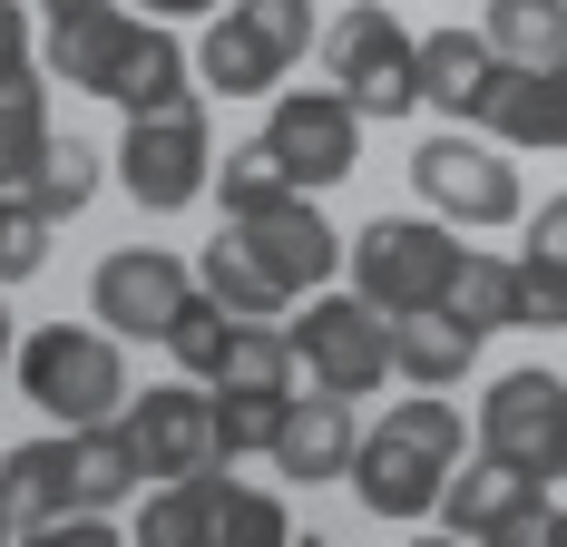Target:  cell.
<instances>
[{"label": "cell", "instance_id": "obj_45", "mask_svg": "<svg viewBox=\"0 0 567 547\" xmlns=\"http://www.w3.org/2000/svg\"><path fill=\"white\" fill-rule=\"evenodd\" d=\"M50 10H79V0H50Z\"/></svg>", "mask_w": 567, "mask_h": 547}, {"label": "cell", "instance_id": "obj_42", "mask_svg": "<svg viewBox=\"0 0 567 547\" xmlns=\"http://www.w3.org/2000/svg\"><path fill=\"white\" fill-rule=\"evenodd\" d=\"M548 547H567V508H558V518H548Z\"/></svg>", "mask_w": 567, "mask_h": 547}, {"label": "cell", "instance_id": "obj_20", "mask_svg": "<svg viewBox=\"0 0 567 547\" xmlns=\"http://www.w3.org/2000/svg\"><path fill=\"white\" fill-rule=\"evenodd\" d=\"M528 498H548L528 469L489 460V450H470V460L451 469V489H441V508H431V518H441L451 538H480V528H499V518H509V508H528Z\"/></svg>", "mask_w": 567, "mask_h": 547}, {"label": "cell", "instance_id": "obj_41", "mask_svg": "<svg viewBox=\"0 0 567 547\" xmlns=\"http://www.w3.org/2000/svg\"><path fill=\"white\" fill-rule=\"evenodd\" d=\"M226 0H147V20H216Z\"/></svg>", "mask_w": 567, "mask_h": 547}, {"label": "cell", "instance_id": "obj_2", "mask_svg": "<svg viewBox=\"0 0 567 547\" xmlns=\"http://www.w3.org/2000/svg\"><path fill=\"white\" fill-rule=\"evenodd\" d=\"M460 255H470V245H460V225H441V216H372L342 245L352 293H362L382 323H392V313H441Z\"/></svg>", "mask_w": 567, "mask_h": 547}, {"label": "cell", "instance_id": "obj_47", "mask_svg": "<svg viewBox=\"0 0 567 547\" xmlns=\"http://www.w3.org/2000/svg\"><path fill=\"white\" fill-rule=\"evenodd\" d=\"M0 547H10V528H0Z\"/></svg>", "mask_w": 567, "mask_h": 547}, {"label": "cell", "instance_id": "obj_38", "mask_svg": "<svg viewBox=\"0 0 567 547\" xmlns=\"http://www.w3.org/2000/svg\"><path fill=\"white\" fill-rule=\"evenodd\" d=\"M10 547H127V538H117V518H79L69 508V518H50V528H30V538H10Z\"/></svg>", "mask_w": 567, "mask_h": 547}, {"label": "cell", "instance_id": "obj_11", "mask_svg": "<svg viewBox=\"0 0 567 547\" xmlns=\"http://www.w3.org/2000/svg\"><path fill=\"white\" fill-rule=\"evenodd\" d=\"M451 469H460V460H441L431 440H411V431H392V421H382V431L352 440V469H342V479L362 489V508H372V518L421 528V518L441 508V489H451Z\"/></svg>", "mask_w": 567, "mask_h": 547}, {"label": "cell", "instance_id": "obj_39", "mask_svg": "<svg viewBox=\"0 0 567 547\" xmlns=\"http://www.w3.org/2000/svg\"><path fill=\"white\" fill-rule=\"evenodd\" d=\"M548 518H558V508H548V498H528V508H509L499 528H480L470 547H548Z\"/></svg>", "mask_w": 567, "mask_h": 547}, {"label": "cell", "instance_id": "obj_34", "mask_svg": "<svg viewBox=\"0 0 567 547\" xmlns=\"http://www.w3.org/2000/svg\"><path fill=\"white\" fill-rule=\"evenodd\" d=\"M226 332H235V313H226V303L186 293V303H176V323H167V352H176V372H186V382H206V372H216V352H226Z\"/></svg>", "mask_w": 567, "mask_h": 547}, {"label": "cell", "instance_id": "obj_17", "mask_svg": "<svg viewBox=\"0 0 567 547\" xmlns=\"http://www.w3.org/2000/svg\"><path fill=\"white\" fill-rule=\"evenodd\" d=\"M499 99V59L480 30H431L421 40V109H441L451 127H480Z\"/></svg>", "mask_w": 567, "mask_h": 547}, {"label": "cell", "instance_id": "obj_9", "mask_svg": "<svg viewBox=\"0 0 567 547\" xmlns=\"http://www.w3.org/2000/svg\"><path fill=\"white\" fill-rule=\"evenodd\" d=\"M226 235L255 255V274L275 283L284 303H293V293H323L342 274V235L323 225L313 196H275V206H255V216H226Z\"/></svg>", "mask_w": 567, "mask_h": 547}, {"label": "cell", "instance_id": "obj_7", "mask_svg": "<svg viewBox=\"0 0 567 547\" xmlns=\"http://www.w3.org/2000/svg\"><path fill=\"white\" fill-rule=\"evenodd\" d=\"M480 450L489 460H509V469H528L538 489H558L567 479V372H499V382L480 391Z\"/></svg>", "mask_w": 567, "mask_h": 547}, {"label": "cell", "instance_id": "obj_24", "mask_svg": "<svg viewBox=\"0 0 567 547\" xmlns=\"http://www.w3.org/2000/svg\"><path fill=\"white\" fill-rule=\"evenodd\" d=\"M206 547H293V518H284L275 489H245L226 469H206Z\"/></svg>", "mask_w": 567, "mask_h": 547}, {"label": "cell", "instance_id": "obj_35", "mask_svg": "<svg viewBox=\"0 0 567 547\" xmlns=\"http://www.w3.org/2000/svg\"><path fill=\"white\" fill-rule=\"evenodd\" d=\"M226 10H235V20H245V30H255L275 59H284V69H293V59L323 40V30H313V0H226Z\"/></svg>", "mask_w": 567, "mask_h": 547}, {"label": "cell", "instance_id": "obj_3", "mask_svg": "<svg viewBox=\"0 0 567 547\" xmlns=\"http://www.w3.org/2000/svg\"><path fill=\"white\" fill-rule=\"evenodd\" d=\"M323 79L352 117H411L421 109V40L392 20V0H352L333 30H323Z\"/></svg>", "mask_w": 567, "mask_h": 547}, {"label": "cell", "instance_id": "obj_33", "mask_svg": "<svg viewBox=\"0 0 567 547\" xmlns=\"http://www.w3.org/2000/svg\"><path fill=\"white\" fill-rule=\"evenodd\" d=\"M509 323L518 332H567V265L509 255Z\"/></svg>", "mask_w": 567, "mask_h": 547}, {"label": "cell", "instance_id": "obj_6", "mask_svg": "<svg viewBox=\"0 0 567 547\" xmlns=\"http://www.w3.org/2000/svg\"><path fill=\"white\" fill-rule=\"evenodd\" d=\"M284 342H293L303 382L333 391V401H362V391H382V372H392V323H382L362 293H313V303L284 323Z\"/></svg>", "mask_w": 567, "mask_h": 547}, {"label": "cell", "instance_id": "obj_43", "mask_svg": "<svg viewBox=\"0 0 567 547\" xmlns=\"http://www.w3.org/2000/svg\"><path fill=\"white\" fill-rule=\"evenodd\" d=\"M411 547H470V538H411Z\"/></svg>", "mask_w": 567, "mask_h": 547}, {"label": "cell", "instance_id": "obj_46", "mask_svg": "<svg viewBox=\"0 0 567 547\" xmlns=\"http://www.w3.org/2000/svg\"><path fill=\"white\" fill-rule=\"evenodd\" d=\"M303 547H333V538H303Z\"/></svg>", "mask_w": 567, "mask_h": 547}, {"label": "cell", "instance_id": "obj_29", "mask_svg": "<svg viewBox=\"0 0 567 547\" xmlns=\"http://www.w3.org/2000/svg\"><path fill=\"white\" fill-rule=\"evenodd\" d=\"M441 313H451L470 342H489V332H509V255H460V274H451V293H441Z\"/></svg>", "mask_w": 567, "mask_h": 547}, {"label": "cell", "instance_id": "obj_26", "mask_svg": "<svg viewBox=\"0 0 567 547\" xmlns=\"http://www.w3.org/2000/svg\"><path fill=\"white\" fill-rule=\"evenodd\" d=\"M284 401L293 391H206V431H216V469L235 460H265L284 431Z\"/></svg>", "mask_w": 567, "mask_h": 547}, {"label": "cell", "instance_id": "obj_10", "mask_svg": "<svg viewBox=\"0 0 567 547\" xmlns=\"http://www.w3.org/2000/svg\"><path fill=\"white\" fill-rule=\"evenodd\" d=\"M186 293H196V265H176L167 245H127V255H109V265L89 274V313L117 342H167Z\"/></svg>", "mask_w": 567, "mask_h": 547}, {"label": "cell", "instance_id": "obj_21", "mask_svg": "<svg viewBox=\"0 0 567 547\" xmlns=\"http://www.w3.org/2000/svg\"><path fill=\"white\" fill-rule=\"evenodd\" d=\"M186 59H196V89H206V99H275L284 89V59L245 30L235 10H216V30H206Z\"/></svg>", "mask_w": 567, "mask_h": 547}, {"label": "cell", "instance_id": "obj_19", "mask_svg": "<svg viewBox=\"0 0 567 547\" xmlns=\"http://www.w3.org/2000/svg\"><path fill=\"white\" fill-rule=\"evenodd\" d=\"M147 489V469H137V450L117 421H89V431H69V508L79 518H109L127 498Z\"/></svg>", "mask_w": 567, "mask_h": 547}, {"label": "cell", "instance_id": "obj_16", "mask_svg": "<svg viewBox=\"0 0 567 547\" xmlns=\"http://www.w3.org/2000/svg\"><path fill=\"white\" fill-rule=\"evenodd\" d=\"M117 117H147V109H176V99H196V59L176 40L167 20H137L127 30V59L109 69V89H99Z\"/></svg>", "mask_w": 567, "mask_h": 547}, {"label": "cell", "instance_id": "obj_1", "mask_svg": "<svg viewBox=\"0 0 567 547\" xmlns=\"http://www.w3.org/2000/svg\"><path fill=\"white\" fill-rule=\"evenodd\" d=\"M10 372H20V391H30V411L59 421V431L117 421V401H127L117 332H99V323H40L30 342H10Z\"/></svg>", "mask_w": 567, "mask_h": 547}, {"label": "cell", "instance_id": "obj_23", "mask_svg": "<svg viewBox=\"0 0 567 547\" xmlns=\"http://www.w3.org/2000/svg\"><path fill=\"white\" fill-rule=\"evenodd\" d=\"M480 40H489L499 69H558L567 59V0H489Z\"/></svg>", "mask_w": 567, "mask_h": 547}, {"label": "cell", "instance_id": "obj_25", "mask_svg": "<svg viewBox=\"0 0 567 547\" xmlns=\"http://www.w3.org/2000/svg\"><path fill=\"white\" fill-rule=\"evenodd\" d=\"M196 293L226 303L235 323H275V313H284V293L255 274V255H245L235 235H206V255H196Z\"/></svg>", "mask_w": 567, "mask_h": 547}, {"label": "cell", "instance_id": "obj_12", "mask_svg": "<svg viewBox=\"0 0 567 547\" xmlns=\"http://www.w3.org/2000/svg\"><path fill=\"white\" fill-rule=\"evenodd\" d=\"M117 431H127V450H137V469H147V479L216 469V431H206V391H196V382H167V391L117 401Z\"/></svg>", "mask_w": 567, "mask_h": 547}, {"label": "cell", "instance_id": "obj_5", "mask_svg": "<svg viewBox=\"0 0 567 547\" xmlns=\"http://www.w3.org/2000/svg\"><path fill=\"white\" fill-rule=\"evenodd\" d=\"M216 176V127H206V99H176V109L127 117L117 137V186L147 206V216H186Z\"/></svg>", "mask_w": 567, "mask_h": 547}, {"label": "cell", "instance_id": "obj_37", "mask_svg": "<svg viewBox=\"0 0 567 547\" xmlns=\"http://www.w3.org/2000/svg\"><path fill=\"white\" fill-rule=\"evenodd\" d=\"M20 89H50V79H40V40H30V10H20V0H0V99H20Z\"/></svg>", "mask_w": 567, "mask_h": 547}, {"label": "cell", "instance_id": "obj_14", "mask_svg": "<svg viewBox=\"0 0 567 547\" xmlns=\"http://www.w3.org/2000/svg\"><path fill=\"white\" fill-rule=\"evenodd\" d=\"M480 137H499L509 157H528V147L567 157V59L558 69H499V99L480 117Z\"/></svg>", "mask_w": 567, "mask_h": 547}, {"label": "cell", "instance_id": "obj_15", "mask_svg": "<svg viewBox=\"0 0 567 547\" xmlns=\"http://www.w3.org/2000/svg\"><path fill=\"white\" fill-rule=\"evenodd\" d=\"M352 440H362V421H352V401H333V391H313V401H284V431H275V460L293 489H313V479H342L352 469Z\"/></svg>", "mask_w": 567, "mask_h": 547}, {"label": "cell", "instance_id": "obj_22", "mask_svg": "<svg viewBox=\"0 0 567 547\" xmlns=\"http://www.w3.org/2000/svg\"><path fill=\"white\" fill-rule=\"evenodd\" d=\"M480 362V342L451 323V313H392V372L411 391H460Z\"/></svg>", "mask_w": 567, "mask_h": 547}, {"label": "cell", "instance_id": "obj_4", "mask_svg": "<svg viewBox=\"0 0 567 547\" xmlns=\"http://www.w3.org/2000/svg\"><path fill=\"white\" fill-rule=\"evenodd\" d=\"M411 186H421V206L441 225H460V235H499V225H518V166L499 137H480V127H441V137H421L411 147Z\"/></svg>", "mask_w": 567, "mask_h": 547}, {"label": "cell", "instance_id": "obj_28", "mask_svg": "<svg viewBox=\"0 0 567 547\" xmlns=\"http://www.w3.org/2000/svg\"><path fill=\"white\" fill-rule=\"evenodd\" d=\"M206 391H293V342H284V323H235L226 352H216V372H206Z\"/></svg>", "mask_w": 567, "mask_h": 547}, {"label": "cell", "instance_id": "obj_36", "mask_svg": "<svg viewBox=\"0 0 567 547\" xmlns=\"http://www.w3.org/2000/svg\"><path fill=\"white\" fill-rule=\"evenodd\" d=\"M50 235L59 225L30 206V196H0V283H30V274L50 265Z\"/></svg>", "mask_w": 567, "mask_h": 547}, {"label": "cell", "instance_id": "obj_32", "mask_svg": "<svg viewBox=\"0 0 567 547\" xmlns=\"http://www.w3.org/2000/svg\"><path fill=\"white\" fill-rule=\"evenodd\" d=\"M40 147H50V89H20V99H0V196H20V186H30Z\"/></svg>", "mask_w": 567, "mask_h": 547}, {"label": "cell", "instance_id": "obj_44", "mask_svg": "<svg viewBox=\"0 0 567 547\" xmlns=\"http://www.w3.org/2000/svg\"><path fill=\"white\" fill-rule=\"evenodd\" d=\"M0 362H10V313H0Z\"/></svg>", "mask_w": 567, "mask_h": 547}, {"label": "cell", "instance_id": "obj_13", "mask_svg": "<svg viewBox=\"0 0 567 547\" xmlns=\"http://www.w3.org/2000/svg\"><path fill=\"white\" fill-rule=\"evenodd\" d=\"M127 30H137V10H117V0H79V10H50V40H40V79H69V89H109V69L127 59Z\"/></svg>", "mask_w": 567, "mask_h": 547}, {"label": "cell", "instance_id": "obj_31", "mask_svg": "<svg viewBox=\"0 0 567 547\" xmlns=\"http://www.w3.org/2000/svg\"><path fill=\"white\" fill-rule=\"evenodd\" d=\"M206 196H226V216H255V206H275V196H293V186H284L275 147H265V137H245V147H226V157H216Z\"/></svg>", "mask_w": 567, "mask_h": 547}, {"label": "cell", "instance_id": "obj_30", "mask_svg": "<svg viewBox=\"0 0 567 547\" xmlns=\"http://www.w3.org/2000/svg\"><path fill=\"white\" fill-rule=\"evenodd\" d=\"M127 547H206V469L157 479V498L137 508V538Z\"/></svg>", "mask_w": 567, "mask_h": 547}, {"label": "cell", "instance_id": "obj_27", "mask_svg": "<svg viewBox=\"0 0 567 547\" xmlns=\"http://www.w3.org/2000/svg\"><path fill=\"white\" fill-rule=\"evenodd\" d=\"M99 176H109V166H99V147H79V137H50L20 196H30V206H40L50 225H69V216H89V196H99Z\"/></svg>", "mask_w": 567, "mask_h": 547}, {"label": "cell", "instance_id": "obj_18", "mask_svg": "<svg viewBox=\"0 0 567 547\" xmlns=\"http://www.w3.org/2000/svg\"><path fill=\"white\" fill-rule=\"evenodd\" d=\"M50 518H69V440H20V450H0V528L30 538V528H50Z\"/></svg>", "mask_w": 567, "mask_h": 547}, {"label": "cell", "instance_id": "obj_40", "mask_svg": "<svg viewBox=\"0 0 567 547\" xmlns=\"http://www.w3.org/2000/svg\"><path fill=\"white\" fill-rule=\"evenodd\" d=\"M528 255L567 265V196H548V206H538V225H528Z\"/></svg>", "mask_w": 567, "mask_h": 547}, {"label": "cell", "instance_id": "obj_8", "mask_svg": "<svg viewBox=\"0 0 567 547\" xmlns=\"http://www.w3.org/2000/svg\"><path fill=\"white\" fill-rule=\"evenodd\" d=\"M255 137L275 147L293 196H323V186H342V176L362 166V117L342 109L333 89H275V109H265Z\"/></svg>", "mask_w": 567, "mask_h": 547}]
</instances>
